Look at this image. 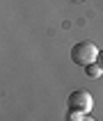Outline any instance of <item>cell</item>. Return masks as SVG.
I'll return each instance as SVG.
<instances>
[{
    "instance_id": "6da1fadb",
    "label": "cell",
    "mask_w": 103,
    "mask_h": 121,
    "mask_svg": "<svg viewBox=\"0 0 103 121\" xmlns=\"http://www.w3.org/2000/svg\"><path fill=\"white\" fill-rule=\"evenodd\" d=\"M71 60L78 66H87V64H94L99 60V48L92 43V41H80L71 48Z\"/></svg>"
},
{
    "instance_id": "7a4b0ae2",
    "label": "cell",
    "mask_w": 103,
    "mask_h": 121,
    "mask_svg": "<svg viewBox=\"0 0 103 121\" xmlns=\"http://www.w3.org/2000/svg\"><path fill=\"white\" fill-rule=\"evenodd\" d=\"M69 110L71 112H78V114H87L89 110L94 108V98L87 89H76L69 94V101H67Z\"/></svg>"
},
{
    "instance_id": "3957f363",
    "label": "cell",
    "mask_w": 103,
    "mask_h": 121,
    "mask_svg": "<svg viewBox=\"0 0 103 121\" xmlns=\"http://www.w3.org/2000/svg\"><path fill=\"white\" fill-rule=\"evenodd\" d=\"M85 73H87L89 78H101V75H103V69H101L99 62H94V64H87V66H85Z\"/></svg>"
},
{
    "instance_id": "277c9868",
    "label": "cell",
    "mask_w": 103,
    "mask_h": 121,
    "mask_svg": "<svg viewBox=\"0 0 103 121\" xmlns=\"http://www.w3.org/2000/svg\"><path fill=\"white\" fill-rule=\"evenodd\" d=\"M69 121H94V119H92V117H87V114H78V112H71Z\"/></svg>"
},
{
    "instance_id": "5b68a950",
    "label": "cell",
    "mask_w": 103,
    "mask_h": 121,
    "mask_svg": "<svg viewBox=\"0 0 103 121\" xmlns=\"http://www.w3.org/2000/svg\"><path fill=\"white\" fill-rule=\"evenodd\" d=\"M96 62H99V64H101V69H103V48L99 50V60H96Z\"/></svg>"
},
{
    "instance_id": "8992f818",
    "label": "cell",
    "mask_w": 103,
    "mask_h": 121,
    "mask_svg": "<svg viewBox=\"0 0 103 121\" xmlns=\"http://www.w3.org/2000/svg\"><path fill=\"white\" fill-rule=\"evenodd\" d=\"M76 2H82V0H76Z\"/></svg>"
}]
</instances>
